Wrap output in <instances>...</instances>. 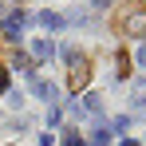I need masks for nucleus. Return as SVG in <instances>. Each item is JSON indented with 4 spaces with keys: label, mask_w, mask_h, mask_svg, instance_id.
Wrapping results in <instances>:
<instances>
[{
    "label": "nucleus",
    "mask_w": 146,
    "mask_h": 146,
    "mask_svg": "<svg viewBox=\"0 0 146 146\" xmlns=\"http://www.w3.org/2000/svg\"><path fill=\"white\" fill-rule=\"evenodd\" d=\"M115 24H119L122 36H146V4L142 0H126L119 8V16H115Z\"/></svg>",
    "instance_id": "1"
},
{
    "label": "nucleus",
    "mask_w": 146,
    "mask_h": 146,
    "mask_svg": "<svg viewBox=\"0 0 146 146\" xmlns=\"http://www.w3.org/2000/svg\"><path fill=\"white\" fill-rule=\"evenodd\" d=\"M63 146H83V138H79L75 130H67V134H63Z\"/></svg>",
    "instance_id": "4"
},
{
    "label": "nucleus",
    "mask_w": 146,
    "mask_h": 146,
    "mask_svg": "<svg viewBox=\"0 0 146 146\" xmlns=\"http://www.w3.org/2000/svg\"><path fill=\"white\" fill-rule=\"evenodd\" d=\"M95 4H99V8H107V4H111V0H95Z\"/></svg>",
    "instance_id": "8"
},
{
    "label": "nucleus",
    "mask_w": 146,
    "mask_h": 146,
    "mask_svg": "<svg viewBox=\"0 0 146 146\" xmlns=\"http://www.w3.org/2000/svg\"><path fill=\"white\" fill-rule=\"evenodd\" d=\"M91 79V63L87 59H79V55H71V75H67V83H71V91H83V83Z\"/></svg>",
    "instance_id": "2"
},
{
    "label": "nucleus",
    "mask_w": 146,
    "mask_h": 146,
    "mask_svg": "<svg viewBox=\"0 0 146 146\" xmlns=\"http://www.w3.org/2000/svg\"><path fill=\"white\" fill-rule=\"evenodd\" d=\"M36 55H40V59H48V55H51V44H48V40H40V44H36Z\"/></svg>",
    "instance_id": "3"
},
{
    "label": "nucleus",
    "mask_w": 146,
    "mask_h": 146,
    "mask_svg": "<svg viewBox=\"0 0 146 146\" xmlns=\"http://www.w3.org/2000/svg\"><path fill=\"white\" fill-rule=\"evenodd\" d=\"M126 146H138V142H126Z\"/></svg>",
    "instance_id": "9"
},
{
    "label": "nucleus",
    "mask_w": 146,
    "mask_h": 146,
    "mask_svg": "<svg viewBox=\"0 0 146 146\" xmlns=\"http://www.w3.org/2000/svg\"><path fill=\"white\" fill-rule=\"evenodd\" d=\"M138 63H142V67H146V44H142V48H138Z\"/></svg>",
    "instance_id": "7"
},
{
    "label": "nucleus",
    "mask_w": 146,
    "mask_h": 146,
    "mask_svg": "<svg viewBox=\"0 0 146 146\" xmlns=\"http://www.w3.org/2000/svg\"><path fill=\"white\" fill-rule=\"evenodd\" d=\"M4 87H8V71L0 67V91H4Z\"/></svg>",
    "instance_id": "6"
},
{
    "label": "nucleus",
    "mask_w": 146,
    "mask_h": 146,
    "mask_svg": "<svg viewBox=\"0 0 146 146\" xmlns=\"http://www.w3.org/2000/svg\"><path fill=\"white\" fill-rule=\"evenodd\" d=\"M87 111H95V115L103 111V103H99V95H87Z\"/></svg>",
    "instance_id": "5"
}]
</instances>
